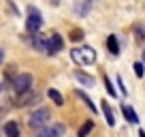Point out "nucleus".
<instances>
[{
    "mask_svg": "<svg viewBox=\"0 0 145 137\" xmlns=\"http://www.w3.org/2000/svg\"><path fill=\"white\" fill-rule=\"evenodd\" d=\"M32 43H34V47H36L39 51H45V54H47V39L43 37V34H39V32H36V34H34V41H32Z\"/></svg>",
    "mask_w": 145,
    "mask_h": 137,
    "instance_id": "9d476101",
    "label": "nucleus"
},
{
    "mask_svg": "<svg viewBox=\"0 0 145 137\" xmlns=\"http://www.w3.org/2000/svg\"><path fill=\"white\" fill-rule=\"evenodd\" d=\"M72 60L77 64H94V60H96V51L92 49V47H79V49H72Z\"/></svg>",
    "mask_w": 145,
    "mask_h": 137,
    "instance_id": "f257e3e1",
    "label": "nucleus"
},
{
    "mask_svg": "<svg viewBox=\"0 0 145 137\" xmlns=\"http://www.w3.org/2000/svg\"><path fill=\"white\" fill-rule=\"evenodd\" d=\"M83 39V30H72L71 32V41H81Z\"/></svg>",
    "mask_w": 145,
    "mask_h": 137,
    "instance_id": "f3484780",
    "label": "nucleus"
},
{
    "mask_svg": "<svg viewBox=\"0 0 145 137\" xmlns=\"http://www.w3.org/2000/svg\"><path fill=\"white\" fill-rule=\"evenodd\" d=\"M5 137H19V126H17V122H7V124H5Z\"/></svg>",
    "mask_w": 145,
    "mask_h": 137,
    "instance_id": "1a4fd4ad",
    "label": "nucleus"
},
{
    "mask_svg": "<svg viewBox=\"0 0 145 137\" xmlns=\"http://www.w3.org/2000/svg\"><path fill=\"white\" fill-rule=\"evenodd\" d=\"M0 92H2V86H0Z\"/></svg>",
    "mask_w": 145,
    "mask_h": 137,
    "instance_id": "412c9836",
    "label": "nucleus"
},
{
    "mask_svg": "<svg viewBox=\"0 0 145 137\" xmlns=\"http://www.w3.org/2000/svg\"><path fill=\"white\" fill-rule=\"evenodd\" d=\"M13 88L17 94H24V92L32 90V75L30 73H19L17 77L13 79Z\"/></svg>",
    "mask_w": 145,
    "mask_h": 137,
    "instance_id": "f03ea898",
    "label": "nucleus"
},
{
    "mask_svg": "<svg viewBox=\"0 0 145 137\" xmlns=\"http://www.w3.org/2000/svg\"><path fill=\"white\" fill-rule=\"evenodd\" d=\"M2 58H5V51H2V49H0V62H2Z\"/></svg>",
    "mask_w": 145,
    "mask_h": 137,
    "instance_id": "aec40b11",
    "label": "nucleus"
},
{
    "mask_svg": "<svg viewBox=\"0 0 145 137\" xmlns=\"http://www.w3.org/2000/svg\"><path fill=\"white\" fill-rule=\"evenodd\" d=\"M36 99H39V96H36L32 90H28V92H24V94H19L17 105H22V107H26V105H34V103H36Z\"/></svg>",
    "mask_w": 145,
    "mask_h": 137,
    "instance_id": "0eeeda50",
    "label": "nucleus"
},
{
    "mask_svg": "<svg viewBox=\"0 0 145 137\" xmlns=\"http://www.w3.org/2000/svg\"><path fill=\"white\" fill-rule=\"evenodd\" d=\"M47 120H49V109L41 107V109H36L34 114L30 116L28 124H30L32 128H43V126H47Z\"/></svg>",
    "mask_w": 145,
    "mask_h": 137,
    "instance_id": "7ed1b4c3",
    "label": "nucleus"
},
{
    "mask_svg": "<svg viewBox=\"0 0 145 137\" xmlns=\"http://www.w3.org/2000/svg\"><path fill=\"white\" fill-rule=\"evenodd\" d=\"M28 11H30V17L26 19V28L32 32V34H36V32H39V28H41V24H43V17L39 15V11L32 9V7H30Z\"/></svg>",
    "mask_w": 145,
    "mask_h": 137,
    "instance_id": "20e7f679",
    "label": "nucleus"
},
{
    "mask_svg": "<svg viewBox=\"0 0 145 137\" xmlns=\"http://www.w3.org/2000/svg\"><path fill=\"white\" fill-rule=\"evenodd\" d=\"M77 96H81V99L86 101V105H88V107H90V109H92V111L96 114V107H94V103H92V101L88 99V94H86V92H81V90H79V92H77Z\"/></svg>",
    "mask_w": 145,
    "mask_h": 137,
    "instance_id": "dca6fc26",
    "label": "nucleus"
},
{
    "mask_svg": "<svg viewBox=\"0 0 145 137\" xmlns=\"http://www.w3.org/2000/svg\"><path fill=\"white\" fill-rule=\"evenodd\" d=\"M105 86H107V92H109V94L115 96V88L111 86V79H109V77H105Z\"/></svg>",
    "mask_w": 145,
    "mask_h": 137,
    "instance_id": "a211bd4d",
    "label": "nucleus"
},
{
    "mask_svg": "<svg viewBox=\"0 0 145 137\" xmlns=\"http://www.w3.org/2000/svg\"><path fill=\"white\" fill-rule=\"evenodd\" d=\"M75 77H77V82H81L83 86H94V77L86 75L83 71H75Z\"/></svg>",
    "mask_w": 145,
    "mask_h": 137,
    "instance_id": "f8f14e48",
    "label": "nucleus"
},
{
    "mask_svg": "<svg viewBox=\"0 0 145 137\" xmlns=\"http://www.w3.org/2000/svg\"><path fill=\"white\" fill-rule=\"evenodd\" d=\"M135 73H137V77H143V64L141 62L135 64Z\"/></svg>",
    "mask_w": 145,
    "mask_h": 137,
    "instance_id": "6ab92c4d",
    "label": "nucleus"
},
{
    "mask_svg": "<svg viewBox=\"0 0 145 137\" xmlns=\"http://www.w3.org/2000/svg\"><path fill=\"white\" fill-rule=\"evenodd\" d=\"M47 96H49V99L54 101L56 105H64V96L60 94L58 90H54V88H51V90H47Z\"/></svg>",
    "mask_w": 145,
    "mask_h": 137,
    "instance_id": "2eb2a0df",
    "label": "nucleus"
},
{
    "mask_svg": "<svg viewBox=\"0 0 145 137\" xmlns=\"http://www.w3.org/2000/svg\"><path fill=\"white\" fill-rule=\"evenodd\" d=\"M64 41L60 34H49V39H47V54H58L60 49H62Z\"/></svg>",
    "mask_w": 145,
    "mask_h": 137,
    "instance_id": "423d86ee",
    "label": "nucleus"
},
{
    "mask_svg": "<svg viewBox=\"0 0 145 137\" xmlns=\"http://www.w3.org/2000/svg\"><path fill=\"white\" fill-rule=\"evenodd\" d=\"M122 111H124V116H126V120H128L130 124H137V122H139V118H137L135 109H132L130 105H122Z\"/></svg>",
    "mask_w": 145,
    "mask_h": 137,
    "instance_id": "9b49d317",
    "label": "nucleus"
},
{
    "mask_svg": "<svg viewBox=\"0 0 145 137\" xmlns=\"http://www.w3.org/2000/svg\"><path fill=\"white\" fill-rule=\"evenodd\" d=\"M107 49L111 56H118L120 54V45H118V39H115V34H109L107 39Z\"/></svg>",
    "mask_w": 145,
    "mask_h": 137,
    "instance_id": "6e6552de",
    "label": "nucleus"
},
{
    "mask_svg": "<svg viewBox=\"0 0 145 137\" xmlns=\"http://www.w3.org/2000/svg\"><path fill=\"white\" fill-rule=\"evenodd\" d=\"M103 111H105V118H107V124L113 126L115 124V116H113V111H111V107H109V103H103Z\"/></svg>",
    "mask_w": 145,
    "mask_h": 137,
    "instance_id": "4468645a",
    "label": "nucleus"
},
{
    "mask_svg": "<svg viewBox=\"0 0 145 137\" xmlns=\"http://www.w3.org/2000/svg\"><path fill=\"white\" fill-rule=\"evenodd\" d=\"M92 128H94V120H88V122H83L81 128H79V133H77V137H88V135L92 133Z\"/></svg>",
    "mask_w": 145,
    "mask_h": 137,
    "instance_id": "ddd939ff",
    "label": "nucleus"
},
{
    "mask_svg": "<svg viewBox=\"0 0 145 137\" xmlns=\"http://www.w3.org/2000/svg\"><path fill=\"white\" fill-rule=\"evenodd\" d=\"M64 133V124H51V126H43L39 131V137H60Z\"/></svg>",
    "mask_w": 145,
    "mask_h": 137,
    "instance_id": "39448f33",
    "label": "nucleus"
}]
</instances>
